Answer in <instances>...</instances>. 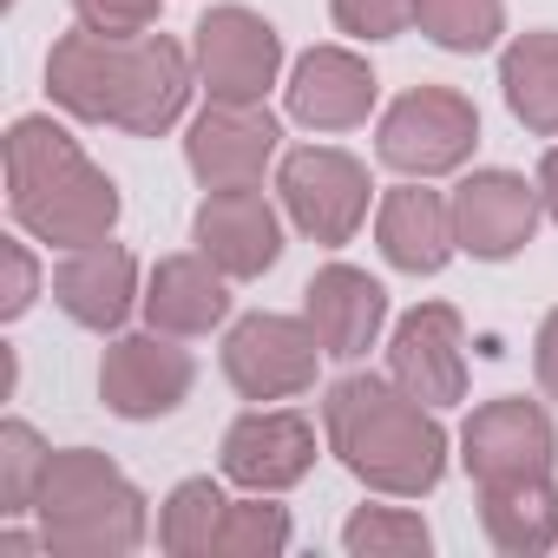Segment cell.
<instances>
[{"label": "cell", "instance_id": "cell-1", "mask_svg": "<svg viewBox=\"0 0 558 558\" xmlns=\"http://www.w3.org/2000/svg\"><path fill=\"white\" fill-rule=\"evenodd\" d=\"M197 93V60L171 34H93L73 27L47 53V99L80 125H119L132 138H165Z\"/></svg>", "mask_w": 558, "mask_h": 558}, {"label": "cell", "instance_id": "cell-2", "mask_svg": "<svg viewBox=\"0 0 558 558\" xmlns=\"http://www.w3.org/2000/svg\"><path fill=\"white\" fill-rule=\"evenodd\" d=\"M323 447L388 499H427L447 480L440 408L414 401L395 375H342L323 395Z\"/></svg>", "mask_w": 558, "mask_h": 558}, {"label": "cell", "instance_id": "cell-3", "mask_svg": "<svg viewBox=\"0 0 558 558\" xmlns=\"http://www.w3.org/2000/svg\"><path fill=\"white\" fill-rule=\"evenodd\" d=\"M8 210L34 243L80 250L119 230L125 197L60 119L27 112L8 125Z\"/></svg>", "mask_w": 558, "mask_h": 558}, {"label": "cell", "instance_id": "cell-4", "mask_svg": "<svg viewBox=\"0 0 558 558\" xmlns=\"http://www.w3.org/2000/svg\"><path fill=\"white\" fill-rule=\"evenodd\" d=\"M34 519L47 532V558H132L151 532L145 493L99 447L53 453L40 499H34Z\"/></svg>", "mask_w": 558, "mask_h": 558}, {"label": "cell", "instance_id": "cell-5", "mask_svg": "<svg viewBox=\"0 0 558 558\" xmlns=\"http://www.w3.org/2000/svg\"><path fill=\"white\" fill-rule=\"evenodd\" d=\"M276 204H283V217L310 243L342 250L368 223L375 184H368V165L355 151H342V145H296V151H283V165H276Z\"/></svg>", "mask_w": 558, "mask_h": 558}, {"label": "cell", "instance_id": "cell-6", "mask_svg": "<svg viewBox=\"0 0 558 558\" xmlns=\"http://www.w3.org/2000/svg\"><path fill=\"white\" fill-rule=\"evenodd\" d=\"M473 145H480V106L453 86H408L375 125V158L395 178H447L473 158Z\"/></svg>", "mask_w": 558, "mask_h": 558}, {"label": "cell", "instance_id": "cell-7", "mask_svg": "<svg viewBox=\"0 0 558 558\" xmlns=\"http://www.w3.org/2000/svg\"><path fill=\"white\" fill-rule=\"evenodd\" d=\"M191 60H197V86L204 99H230V106H263L269 86L283 80V34H276L256 8H210L191 27Z\"/></svg>", "mask_w": 558, "mask_h": 558}, {"label": "cell", "instance_id": "cell-8", "mask_svg": "<svg viewBox=\"0 0 558 558\" xmlns=\"http://www.w3.org/2000/svg\"><path fill=\"white\" fill-rule=\"evenodd\" d=\"M316 368H323V342L310 329V316H276V310H256L243 323H230L223 336V381L243 395V401H296L316 388Z\"/></svg>", "mask_w": 558, "mask_h": 558}, {"label": "cell", "instance_id": "cell-9", "mask_svg": "<svg viewBox=\"0 0 558 558\" xmlns=\"http://www.w3.org/2000/svg\"><path fill=\"white\" fill-rule=\"evenodd\" d=\"M460 466L473 486H512V480L551 473L558 466V427H551L545 401H525V395L480 401L460 427Z\"/></svg>", "mask_w": 558, "mask_h": 558}, {"label": "cell", "instance_id": "cell-10", "mask_svg": "<svg viewBox=\"0 0 558 558\" xmlns=\"http://www.w3.org/2000/svg\"><path fill=\"white\" fill-rule=\"evenodd\" d=\"M447 204H453V236L473 263H512L538 236V217H545L538 178H519L506 165L466 171Z\"/></svg>", "mask_w": 558, "mask_h": 558}, {"label": "cell", "instance_id": "cell-11", "mask_svg": "<svg viewBox=\"0 0 558 558\" xmlns=\"http://www.w3.org/2000/svg\"><path fill=\"white\" fill-rule=\"evenodd\" d=\"M191 381H197V362L165 329L112 336V349L99 362V401L119 421H165V414H178L191 401Z\"/></svg>", "mask_w": 558, "mask_h": 558}, {"label": "cell", "instance_id": "cell-12", "mask_svg": "<svg viewBox=\"0 0 558 558\" xmlns=\"http://www.w3.org/2000/svg\"><path fill=\"white\" fill-rule=\"evenodd\" d=\"M217 466L243 493H290L316 466V421L296 414V408H276V401L250 408L243 421H230V434L217 447Z\"/></svg>", "mask_w": 558, "mask_h": 558}, {"label": "cell", "instance_id": "cell-13", "mask_svg": "<svg viewBox=\"0 0 558 558\" xmlns=\"http://www.w3.org/2000/svg\"><path fill=\"white\" fill-rule=\"evenodd\" d=\"M276 145H283V125L269 119V106L204 99V112L184 125V165L204 191L263 184V171L276 165Z\"/></svg>", "mask_w": 558, "mask_h": 558}, {"label": "cell", "instance_id": "cell-14", "mask_svg": "<svg viewBox=\"0 0 558 558\" xmlns=\"http://www.w3.org/2000/svg\"><path fill=\"white\" fill-rule=\"evenodd\" d=\"M191 243L230 276V283H256L283 263V210H276L256 184H230V191H204L197 217H191Z\"/></svg>", "mask_w": 558, "mask_h": 558}, {"label": "cell", "instance_id": "cell-15", "mask_svg": "<svg viewBox=\"0 0 558 558\" xmlns=\"http://www.w3.org/2000/svg\"><path fill=\"white\" fill-rule=\"evenodd\" d=\"M388 375L427 408L466 401V323H460V310L453 303H414L388 336Z\"/></svg>", "mask_w": 558, "mask_h": 558}, {"label": "cell", "instance_id": "cell-16", "mask_svg": "<svg viewBox=\"0 0 558 558\" xmlns=\"http://www.w3.org/2000/svg\"><path fill=\"white\" fill-rule=\"evenodd\" d=\"M53 303L66 310V323L93 329V336H119L125 316L145 303L138 290V256L112 236L99 243H80V250H60L53 263Z\"/></svg>", "mask_w": 558, "mask_h": 558}, {"label": "cell", "instance_id": "cell-17", "mask_svg": "<svg viewBox=\"0 0 558 558\" xmlns=\"http://www.w3.org/2000/svg\"><path fill=\"white\" fill-rule=\"evenodd\" d=\"M375 99H381V80L355 47H310L283 86V112L303 132H355L368 125Z\"/></svg>", "mask_w": 558, "mask_h": 558}, {"label": "cell", "instance_id": "cell-18", "mask_svg": "<svg viewBox=\"0 0 558 558\" xmlns=\"http://www.w3.org/2000/svg\"><path fill=\"white\" fill-rule=\"evenodd\" d=\"M303 316L329 362H362L388 329V290L355 263H323L303 290Z\"/></svg>", "mask_w": 558, "mask_h": 558}, {"label": "cell", "instance_id": "cell-19", "mask_svg": "<svg viewBox=\"0 0 558 558\" xmlns=\"http://www.w3.org/2000/svg\"><path fill=\"white\" fill-rule=\"evenodd\" d=\"M375 243L401 276H440L453 263V250H460L453 204L440 191H427V178H401L375 204Z\"/></svg>", "mask_w": 558, "mask_h": 558}, {"label": "cell", "instance_id": "cell-20", "mask_svg": "<svg viewBox=\"0 0 558 558\" xmlns=\"http://www.w3.org/2000/svg\"><path fill=\"white\" fill-rule=\"evenodd\" d=\"M145 323L191 342V336H210L230 323V276L204 256V250H184V256H158L151 276H145Z\"/></svg>", "mask_w": 558, "mask_h": 558}, {"label": "cell", "instance_id": "cell-21", "mask_svg": "<svg viewBox=\"0 0 558 558\" xmlns=\"http://www.w3.org/2000/svg\"><path fill=\"white\" fill-rule=\"evenodd\" d=\"M480 525L506 558H538L558 545V480H512V486H480Z\"/></svg>", "mask_w": 558, "mask_h": 558}, {"label": "cell", "instance_id": "cell-22", "mask_svg": "<svg viewBox=\"0 0 558 558\" xmlns=\"http://www.w3.org/2000/svg\"><path fill=\"white\" fill-rule=\"evenodd\" d=\"M499 93L525 132L558 138V34H545V27L512 34L499 47Z\"/></svg>", "mask_w": 558, "mask_h": 558}, {"label": "cell", "instance_id": "cell-23", "mask_svg": "<svg viewBox=\"0 0 558 558\" xmlns=\"http://www.w3.org/2000/svg\"><path fill=\"white\" fill-rule=\"evenodd\" d=\"M223 486L210 473L178 480L158 506V551L171 558H217V525H223Z\"/></svg>", "mask_w": 558, "mask_h": 558}, {"label": "cell", "instance_id": "cell-24", "mask_svg": "<svg viewBox=\"0 0 558 558\" xmlns=\"http://www.w3.org/2000/svg\"><path fill=\"white\" fill-rule=\"evenodd\" d=\"M414 27L440 53H493L506 34V0H414Z\"/></svg>", "mask_w": 558, "mask_h": 558}, {"label": "cell", "instance_id": "cell-25", "mask_svg": "<svg viewBox=\"0 0 558 558\" xmlns=\"http://www.w3.org/2000/svg\"><path fill=\"white\" fill-rule=\"evenodd\" d=\"M342 551L349 558H427L434 532L408 506H355L342 525Z\"/></svg>", "mask_w": 558, "mask_h": 558}, {"label": "cell", "instance_id": "cell-26", "mask_svg": "<svg viewBox=\"0 0 558 558\" xmlns=\"http://www.w3.org/2000/svg\"><path fill=\"white\" fill-rule=\"evenodd\" d=\"M290 551V506H276L269 493L230 499L217 525V558H283Z\"/></svg>", "mask_w": 558, "mask_h": 558}, {"label": "cell", "instance_id": "cell-27", "mask_svg": "<svg viewBox=\"0 0 558 558\" xmlns=\"http://www.w3.org/2000/svg\"><path fill=\"white\" fill-rule=\"evenodd\" d=\"M47 466H53V447L27 421H0V519L34 512Z\"/></svg>", "mask_w": 558, "mask_h": 558}, {"label": "cell", "instance_id": "cell-28", "mask_svg": "<svg viewBox=\"0 0 558 558\" xmlns=\"http://www.w3.org/2000/svg\"><path fill=\"white\" fill-rule=\"evenodd\" d=\"M329 14L349 40H395L414 27V0H329Z\"/></svg>", "mask_w": 558, "mask_h": 558}, {"label": "cell", "instance_id": "cell-29", "mask_svg": "<svg viewBox=\"0 0 558 558\" xmlns=\"http://www.w3.org/2000/svg\"><path fill=\"white\" fill-rule=\"evenodd\" d=\"M158 8H165V0H73V21L93 27V34L132 40V34H151L158 27Z\"/></svg>", "mask_w": 558, "mask_h": 558}, {"label": "cell", "instance_id": "cell-30", "mask_svg": "<svg viewBox=\"0 0 558 558\" xmlns=\"http://www.w3.org/2000/svg\"><path fill=\"white\" fill-rule=\"evenodd\" d=\"M0 263H8V290H0V323H21L34 303H40V263L27 250V230L21 236H0Z\"/></svg>", "mask_w": 558, "mask_h": 558}, {"label": "cell", "instance_id": "cell-31", "mask_svg": "<svg viewBox=\"0 0 558 558\" xmlns=\"http://www.w3.org/2000/svg\"><path fill=\"white\" fill-rule=\"evenodd\" d=\"M532 375H538V388L558 401V310H545V323H538V336H532Z\"/></svg>", "mask_w": 558, "mask_h": 558}, {"label": "cell", "instance_id": "cell-32", "mask_svg": "<svg viewBox=\"0 0 558 558\" xmlns=\"http://www.w3.org/2000/svg\"><path fill=\"white\" fill-rule=\"evenodd\" d=\"M538 197H545V217L558 223V145H551L545 165H538Z\"/></svg>", "mask_w": 558, "mask_h": 558}]
</instances>
